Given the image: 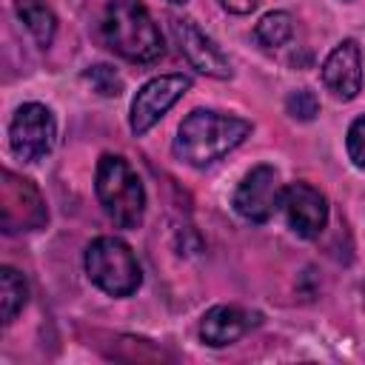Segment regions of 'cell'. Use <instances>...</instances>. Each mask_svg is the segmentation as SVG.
<instances>
[{
  "instance_id": "obj_5",
  "label": "cell",
  "mask_w": 365,
  "mask_h": 365,
  "mask_svg": "<svg viewBox=\"0 0 365 365\" xmlns=\"http://www.w3.org/2000/svg\"><path fill=\"white\" fill-rule=\"evenodd\" d=\"M57 123L43 103H23L9 123V145L17 160L37 163L54 148Z\"/></svg>"
},
{
  "instance_id": "obj_7",
  "label": "cell",
  "mask_w": 365,
  "mask_h": 365,
  "mask_svg": "<svg viewBox=\"0 0 365 365\" xmlns=\"http://www.w3.org/2000/svg\"><path fill=\"white\" fill-rule=\"evenodd\" d=\"M282 182L274 165H254L234 191V211L248 222H268L282 200Z\"/></svg>"
},
{
  "instance_id": "obj_8",
  "label": "cell",
  "mask_w": 365,
  "mask_h": 365,
  "mask_svg": "<svg viewBox=\"0 0 365 365\" xmlns=\"http://www.w3.org/2000/svg\"><path fill=\"white\" fill-rule=\"evenodd\" d=\"M168 26H171V37H174L180 54L188 60L191 68H197L200 74L214 77V80H228L231 77L228 57L191 17H171Z\"/></svg>"
},
{
  "instance_id": "obj_14",
  "label": "cell",
  "mask_w": 365,
  "mask_h": 365,
  "mask_svg": "<svg viewBox=\"0 0 365 365\" xmlns=\"http://www.w3.org/2000/svg\"><path fill=\"white\" fill-rule=\"evenodd\" d=\"M26 299H29V285H26L23 274L3 265L0 268V317H3V325H9L23 311Z\"/></svg>"
},
{
  "instance_id": "obj_15",
  "label": "cell",
  "mask_w": 365,
  "mask_h": 365,
  "mask_svg": "<svg viewBox=\"0 0 365 365\" xmlns=\"http://www.w3.org/2000/svg\"><path fill=\"white\" fill-rule=\"evenodd\" d=\"M254 37L262 48H279L294 37V17L288 11H268L254 26Z\"/></svg>"
},
{
  "instance_id": "obj_10",
  "label": "cell",
  "mask_w": 365,
  "mask_h": 365,
  "mask_svg": "<svg viewBox=\"0 0 365 365\" xmlns=\"http://www.w3.org/2000/svg\"><path fill=\"white\" fill-rule=\"evenodd\" d=\"M322 86L342 103L354 100L362 88V51L356 40H342L322 63Z\"/></svg>"
},
{
  "instance_id": "obj_6",
  "label": "cell",
  "mask_w": 365,
  "mask_h": 365,
  "mask_svg": "<svg viewBox=\"0 0 365 365\" xmlns=\"http://www.w3.org/2000/svg\"><path fill=\"white\" fill-rule=\"evenodd\" d=\"M191 88V77L188 74H160L154 80H148L131 100V114H128V125L137 137H143L145 131H151L157 125V120Z\"/></svg>"
},
{
  "instance_id": "obj_19",
  "label": "cell",
  "mask_w": 365,
  "mask_h": 365,
  "mask_svg": "<svg viewBox=\"0 0 365 365\" xmlns=\"http://www.w3.org/2000/svg\"><path fill=\"white\" fill-rule=\"evenodd\" d=\"M257 3L259 0H220V6L225 11H231V14H248V11L257 9Z\"/></svg>"
},
{
  "instance_id": "obj_3",
  "label": "cell",
  "mask_w": 365,
  "mask_h": 365,
  "mask_svg": "<svg viewBox=\"0 0 365 365\" xmlns=\"http://www.w3.org/2000/svg\"><path fill=\"white\" fill-rule=\"evenodd\" d=\"M94 191L117 228H137L145 214V188L131 163L120 154H103L97 160Z\"/></svg>"
},
{
  "instance_id": "obj_9",
  "label": "cell",
  "mask_w": 365,
  "mask_h": 365,
  "mask_svg": "<svg viewBox=\"0 0 365 365\" xmlns=\"http://www.w3.org/2000/svg\"><path fill=\"white\" fill-rule=\"evenodd\" d=\"M279 211H282L288 228L302 240L319 237L325 222H328V200L319 188H314L308 182L285 185L282 200H279Z\"/></svg>"
},
{
  "instance_id": "obj_4",
  "label": "cell",
  "mask_w": 365,
  "mask_h": 365,
  "mask_svg": "<svg viewBox=\"0 0 365 365\" xmlns=\"http://www.w3.org/2000/svg\"><path fill=\"white\" fill-rule=\"evenodd\" d=\"M86 274L108 297H131L140 282V265L134 251L117 237H97L86 248Z\"/></svg>"
},
{
  "instance_id": "obj_1",
  "label": "cell",
  "mask_w": 365,
  "mask_h": 365,
  "mask_svg": "<svg viewBox=\"0 0 365 365\" xmlns=\"http://www.w3.org/2000/svg\"><path fill=\"white\" fill-rule=\"evenodd\" d=\"M248 134V120L211 108H197L180 123L174 137V154L194 168H205L222 160L228 151H234Z\"/></svg>"
},
{
  "instance_id": "obj_16",
  "label": "cell",
  "mask_w": 365,
  "mask_h": 365,
  "mask_svg": "<svg viewBox=\"0 0 365 365\" xmlns=\"http://www.w3.org/2000/svg\"><path fill=\"white\" fill-rule=\"evenodd\" d=\"M83 80L91 83V88H94L97 94H103V97H117V94L123 91V80H120V74H117L111 66H106V63L88 66V68L83 71Z\"/></svg>"
},
{
  "instance_id": "obj_12",
  "label": "cell",
  "mask_w": 365,
  "mask_h": 365,
  "mask_svg": "<svg viewBox=\"0 0 365 365\" xmlns=\"http://www.w3.org/2000/svg\"><path fill=\"white\" fill-rule=\"evenodd\" d=\"M254 322L257 319L248 311L237 308V305H214L200 319V336H202L205 345L222 348V345L237 342Z\"/></svg>"
},
{
  "instance_id": "obj_18",
  "label": "cell",
  "mask_w": 365,
  "mask_h": 365,
  "mask_svg": "<svg viewBox=\"0 0 365 365\" xmlns=\"http://www.w3.org/2000/svg\"><path fill=\"white\" fill-rule=\"evenodd\" d=\"M345 148H348V157L356 168H365V114H359L351 128H348V137H345Z\"/></svg>"
},
{
  "instance_id": "obj_17",
  "label": "cell",
  "mask_w": 365,
  "mask_h": 365,
  "mask_svg": "<svg viewBox=\"0 0 365 365\" xmlns=\"http://www.w3.org/2000/svg\"><path fill=\"white\" fill-rule=\"evenodd\" d=\"M285 111H288L294 120L308 123V120H314V117L319 114V100H317V94H314L311 88H297V91H291V94L285 97Z\"/></svg>"
},
{
  "instance_id": "obj_11",
  "label": "cell",
  "mask_w": 365,
  "mask_h": 365,
  "mask_svg": "<svg viewBox=\"0 0 365 365\" xmlns=\"http://www.w3.org/2000/svg\"><path fill=\"white\" fill-rule=\"evenodd\" d=\"M14 205H23V217L9 214L3 220V228L9 234H14V231H34L48 217L46 214V205H43V200L37 194V188L29 180L14 177L11 171H3V211L6 208H14Z\"/></svg>"
},
{
  "instance_id": "obj_20",
  "label": "cell",
  "mask_w": 365,
  "mask_h": 365,
  "mask_svg": "<svg viewBox=\"0 0 365 365\" xmlns=\"http://www.w3.org/2000/svg\"><path fill=\"white\" fill-rule=\"evenodd\" d=\"M168 3H185V0H168Z\"/></svg>"
},
{
  "instance_id": "obj_13",
  "label": "cell",
  "mask_w": 365,
  "mask_h": 365,
  "mask_svg": "<svg viewBox=\"0 0 365 365\" xmlns=\"http://www.w3.org/2000/svg\"><path fill=\"white\" fill-rule=\"evenodd\" d=\"M14 11L23 20V26L29 29V34L37 40V46H43V48L51 46L54 31H57V17L43 0H17Z\"/></svg>"
},
{
  "instance_id": "obj_2",
  "label": "cell",
  "mask_w": 365,
  "mask_h": 365,
  "mask_svg": "<svg viewBox=\"0 0 365 365\" xmlns=\"http://www.w3.org/2000/svg\"><path fill=\"white\" fill-rule=\"evenodd\" d=\"M103 43L131 63L163 57V34L140 0H111L100 23Z\"/></svg>"
}]
</instances>
